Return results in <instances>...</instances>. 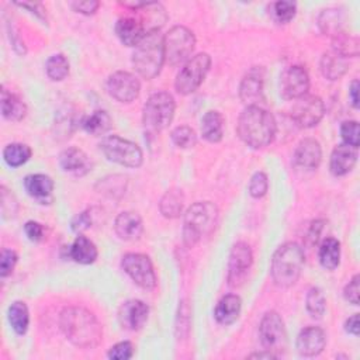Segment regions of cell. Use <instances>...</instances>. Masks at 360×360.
Instances as JSON below:
<instances>
[{"instance_id":"1","label":"cell","mask_w":360,"mask_h":360,"mask_svg":"<svg viewBox=\"0 0 360 360\" xmlns=\"http://www.w3.org/2000/svg\"><path fill=\"white\" fill-rule=\"evenodd\" d=\"M60 325L67 339L81 349H95L103 338L98 318L82 307H68L61 312Z\"/></svg>"},{"instance_id":"2","label":"cell","mask_w":360,"mask_h":360,"mask_svg":"<svg viewBox=\"0 0 360 360\" xmlns=\"http://www.w3.org/2000/svg\"><path fill=\"white\" fill-rule=\"evenodd\" d=\"M236 131L239 138L251 148H265L273 142L277 124L272 113L260 106H248L239 116Z\"/></svg>"},{"instance_id":"3","label":"cell","mask_w":360,"mask_h":360,"mask_svg":"<svg viewBox=\"0 0 360 360\" xmlns=\"http://www.w3.org/2000/svg\"><path fill=\"white\" fill-rule=\"evenodd\" d=\"M305 255L304 249L295 242H287L281 245L273 255L270 274L273 281L279 287H290L297 283Z\"/></svg>"},{"instance_id":"4","label":"cell","mask_w":360,"mask_h":360,"mask_svg":"<svg viewBox=\"0 0 360 360\" xmlns=\"http://www.w3.org/2000/svg\"><path fill=\"white\" fill-rule=\"evenodd\" d=\"M218 220V208L210 201H197L185 214L183 241L187 248H193L204 235H210Z\"/></svg>"},{"instance_id":"5","label":"cell","mask_w":360,"mask_h":360,"mask_svg":"<svg viewBox=\"0 0 360 360\" xmlns=\"http://www.w3.org/2000/svg\"><path fill=\"white\" fill-rule=\"evenodd\" d=\"M165 62L164 36L159 32H152L137 46L133 55L135 71L147 81L159 75Z\"/></svg>"},{"instance_id":"6","label":"cell","mask_w":360,"mask_h":360,"mask_svg":"<svg viewBox=\"0 0 360 360\" xmlns=\"http://www.w3.org/2000/svg\"><path fill=\"white\" fill-rule=\"evenodd\" d=\"M175 99L166 92L154 93L144 106L142 123L148 133H159L165 130L175 117Z\"/></svg>"},{"instance_id":"7","label":"cell","mask_w":360,"mask_h":360,"mask_svg":"<svg viewBox=\"0 0 360 360\" xmlns=\"http://www.w3.org/2000/svg\"><path fill=\"white\" fill-rule=\"evenodd\" d=\"M165 62L172 67L180 65L190 58L194 51L196 39L193 32L183 26H175L164 37Z\"/></svg>"},{"instance_id":"8","label":"cell","mask_w":360,"mask_h":360,"mask_svg":"<svg viewBox=\"0 0 360 360\" xmlns=\"http://www.w3.org/2000/svg\"><path fill=\"white\" fill-rule=\"evenodd\" d=\"M100 151L109 161L127 168H138L144 159L142 151L135 142L124 140L119 135L103 138L100 142Z\"/></svg>"},{"instance_id":"9","label":"cell","mask_w":360,"mask_h":360,"mask_svg":"<svg viewBox=\"0 0 360 360\" xmlns=\"http://www.w3.org/2000/svg\"><path fill=\"white\" fill-rule=\"evenodd\" d=\"M211 67V58L208 54H199L187 61L176 78L178 93L187 96L194 93L203 84L207 72Z\"/></svg>"},{"instance_id":"10","label":"cell","mask_w":360,"mask_h":360,"mask_svg":"<svg viewBox=\"0 0 360 360\" xmlns=\"http://www.w3.org/2000/svg\"><path fill=\"white\" fill-rule=\"evenodd\" d=\"M259 338L265 350L279 356L286 350L287 333L281 316L276 311L263 315L259 326Z\"/></svg>"},{"instance_id":"11","label":"cell","mask_w":360,"mask_h":360,"mask_svg":"<svg viewBox=\"0 0 360 360\" xmlns=\"http://www.w3.org/2000/svg\"><path fill=\"white\" fill-rule=\"evenodd\" d=\"M121 267L133 279L135 284L145 290H152L156 286V274L151 259L142 253H127L123 256Z\"/></svg>"},{"instance_id":"12","label":"cell","mask_w":360,"mask_h":360,"mask_svg":"<svg viewBox=\"0 0 360 360\" xmlns=\"http://www.w3.org/2000/svg\"><path fill=\"white\" fill-rule=\"evenodd\" d=\"M325 106L318 96L304 95L297 99L291 110V119L301 128L315 127L324 117Z\"/></svg>"},{"instance_id":"13","label":"cell","mask_w":360,"mask_h":360,"mask_svg":"<svg viewBox=\"0 0 360 360\" xmlns=\"http://www.w3.org/2000/svg\"><path fill=\"white\" fill-rule=\"evenodd\" d=\"M107 89L110 96L117 102L131 103L138 98L141 85H140V81L133 74L119 71L109 78Z\"/></svg>"},{"instance_id":"14","label":"cell","mask_w":360,"mask_h":360,"mask_svg":"<svg viewBox=\"0 0 360 360\" xmlns=\"http://www.w3.org/2000/svg\"><path fill=\"white\" fill-rule=\"evenodd\" d=\"M309 88V76L305 68L300 65L290 67L281 75L280 81V95L286 100L300 99L307 95Z\"/></svg>"},{"instance_id":"15","label":"cell","mask_w":360,"mask_h":360,"mask_svg":"<svg viewBox=\"0 0 360 360\" xmlns=\"http://www.w3.org/2000/svg\"><path fill=\"white\" fill-rule=\"evenodd\" d=\"M253 262L252 249L245 242H238L234 245L229 255L228 265V281L231 286H238L246 276Z\"/></svg>"},{"instance_id":"16","label":"cell","mask_w":360,"mask_h":360,"mask_svg":"<svg viewBox=\"0 0 360 360\" xmlns=\"http://www.w3.org/2000/svg\"><path fill=\"white\" fill-rule=\"evenodd\" d=\"M149 307L141 300H128L119 309V321L123 328L140 331L147 324Z\"/></svg>"},{"instance_id":"17","label":"cell","mask_w":360,"mask_h":360,"mask_svg":"<svg viewBox=\"0 0 360 360\" xmlns=\"http://www.w3.org/2000/svg\"><path fill=\"white\" fill-rule=\"evenodd\" d=\"M326 345V335L319 326L304 328L297 336V350L301 356L312 357L319 354Z\"/></svg>"},{"instance_id":"18","label":"cell","mask_w":360,"mask_h":360,"mask_svg":"<svg viewBox=\"0 0 360 360\" xmlns=\"http://www.w3.org/2000/svg\"><path fill=\"white\" fill-rule=\"evenodd\" d=\"M322 158V149L316 140H302L294 152V164L305 171H314L319 166Z\"/></svg>"},{"instance_id":"19","label":"cell","mask_w":360,"mask_h":360,"mask_svg":"<svg viewBox=\"0 0 360 360\" xmlns=\"http://www.w3.org/2000/svg\"><path fill=\"white\" fill-rule=\"evenodd\" d=\"M116 34L127 47H137L148 34L138 18H121L116 25Z\"/></svg>"},{"instance_id":"20","label":"cell","mask_w":360,"mask_h":360,"mask_svg":"<svg viewBox=\"0 0 360 360\" xmlns=\"http://www.w3.org/2000/svg\"><path fill=\"white\" fill-rule=\"evenodd\" d=\"M239 98L248 106H259L263 102V75L260 69H252L242 81Z\"/></svg>"},{"instance_id":"21","label":"cell","mask_w":360,"mask_h":360,"mask_svg":"<svg viewBox=\"0 0 360 360\" xmlns=\"http://www.w3.org/2000/svg\"><path fill=\"white\" fill-rule=\"evenodd\" d=\"M60 164L64 172L74 176H85L92 171L89 156L79 148H68L60 156Z\"/></svg>"},{"instance_id":"22","label":"cell","mask_w":360,"mask_h":360,"mask_svg":"<svg viewBox=\"0 0 360 360\" xmlns=\"http://www.w3.org/2000/svg\"><path fill=\"white\" fill-rule=\"evenodd\" d=\"M357 161V148H353L346 144H340L335 147L331 155V172L335 176L347 175L356 165Z\"/></svg>"},{"instance_id":"23","label":"cell","mask_w":360,"mask_h":360,"mask_svg":"<svg viewBox=\"0 0 360 360\" xmlns=\"http://www.w3.org/2000/svg\"><path fill=\"white\" fill-rule=\"evenodd\" d=\"M114 229L117 235L124 241H135L144 232L142 218L133 211L121 213L114 222Z\"/></svg>"},{"instance_id":"24","label":"cell","mask_w":360,"mask_h":360,"mask_svg":"<svg viewBox=\"0 0 360 360\" xmlns=\"http://www.w3.org/2000/svg\"><path fill=\"white\" fill-rule=\"evenodd\" d=\"M25 189L26 192L36 200L46 204L51 200L54 192V182L47 175H29L25 179Z\"/></svg>"},{"instance_id":"25","label":"cell","mask_w":360,"mask_h":360,"mask_svg":"<svg viewBox=\"0 0 360 360\" xmlns=\"http://www.w3.org/2000/svg\"><path fill=\"white\" fill-rule=\"evenodd\" d=\"M241 308H242L241 298L236 294H228L218 301L214 311V316L218 324L231 325L238 319L241 314Z\"/></svg>"},{"instance_id":"26","label":"cell","mask_w":360,"mask_h":360,"mask_svg":"<svg viewBox=\"0 0 360 360\" xmlns=\"http://www.w3.org/2000/svg\"><path fill=\"white\" fill-rule=\"evenodd\" d=\"M69 256L76 263L91 265L98 259V248L89 238L79 234L69 248Z\"/></svg>"},{"instance_id":"27","label":"cell","mask_w":360,"mask_h":360,"mask_svg":"<svg viewBox=\"0 0 360 360\" xmlns=\"http://www.w3.org/2000/svg\"><path fill=\"white\" fill-rule=\"evenodd\" d=\"M201 135L208 142H220L224 135V117L220 112H207L201 120Z\"/></svg>"},{"instance_id":"28","label":"cell","mask_w":360,"mask_h":360,"mask_svg":"<svg viewBox=\"0 0 360 360\" xmlns=\"http://www.w3.org/2000/svg\"><path fill=\"white\" fill-rule=\"evenodd\" d=\"M2 114L6 120L22 121L27 114L26 103L15 93L2 91Z\"/></svg>"},{"instance_id":"29","label":"cell","mask_w":360,"mask_h":360,"mask_svg":"<svg viewBox=\"0 0 360 360\" xmlns=\"http://www.w3.org/2000/svg\"><path fill=\"white\" fill-rule=\"evenodd\" d=\"M347 68H349V65L346 62V58L338 55L333 51L324 54V57L321 60V72L329 81L340 79L346 74Z\"/></svg>"},{"instance_id":"30","label":"cell","mask_w":360,"mask_h":360,"mask_svg":"<svg viewBox=\"0 0 360 360\" xmlns=\"http://www.w3.org/2000/svg\"><path fill=\"white\" fill-rule=\"evenodd\" d=\"M112 117L109 116L107 112L105 110H96L93 112L91 116H86L84 120H82V127L84 130L91 134V135H95V137H99V135H103L106 134L110 128H112Z\"/></svg>"},{"instance_id":"31","label":"cell","mask_w":360,"mask_h":360,"mask_svg":"<svg viewBox=\"0 0 360 360\" xmlns=\"http://www.w3.org/2000/svg\"><path fill=\"white\" fill-rule=\"evenodd\" d=\"M340 260V244L335 238H325L319 245V262L326 270H335Z\"/></svg>"},{"instance_id":"32","label":"cell","mask_w":360,"mask_h":360,"mask_svg":"<svg viewBox=\"0 0 360 360\" xmlns=\"http://www.w3.org/2000/svg\"><path fill=\"white\" fill-rule=\"evenodd\" d=\"M9 322L16 333L25 335L29 329L30 324V314L26 302L23 301H15L9 307Z\"/></svg>"},{"instance_id":"33","label":"cell","mask_w":360,"mask_h":360,"mask_svg":"<svg viewBox=\"0 0 360 360\" xmlns=\"http://www.w3.org/2000/svg\"><path fill=\"white\" fill-rule=\"evenodd\" d=\"M332 47H333V53H336L338 55L343 57V58H356L359 57V39L345 34V33H339L336 36H333L332 39Z\"/></svg>"},{"instance_id":"34","label":"cell","mask_w":360,"mask_h":360,"mask_svg":"<svg viewBox=\"0 0 360 360\" xmlns=\"http://www.w3.org/2000/svg\"><path fill=\"white\" fill-rule=\"evenodd\" d=\"M183 194L180 190H169L161 200L159 208L166 218H176L183 211Z\"/></svg>"},{"instance_id":"35","label":"cell","mask_w":360,"mask_h":360,"mask_svg":"<svg viewBox=\"0 0 360 360\" xmlns=\"http://www.w3.org/2000/svg\"><path fill=\"white\" fill-rule=\"evenodd\" d=\"M32 148L26 144H11L4 151V158L11 168H19L32 158Z\"/></svg>"},{"instance_id":"36","label":"cell","mask_w":360,"mask_h":360,"mask_svg":"<svg viewBox=\"0 0 360 360\" xmlns=\"http://www.w3.org/2000/svg\"><path fill=\"white\" fill-rule=\"evenodd\" d=\"M46 71L50 79L55 82L64 81L69 74V62L62 54L53 55L46 64Z\"/></svg>"},{"instance_id":"37","label":"cell","mask_w":360,"mask_h":360,"mask_svg":"<svg viewBox=\"0 0 360 360\" xmlns=\"http://www.w3.org/2000/svg\"><path fill=\"white\" fill-rule=\"evenodd\" d=\"M270 16L272 19L279 23V25H287L290 23L295 13H297V5L294 2H276V4H272L270 8Z\"/></svg>"},{"instance_id":"38","label":"cell","mask_w":360,"mask_h":360,"mask_svg":"<svg viewBox=\"0 0 360 360\" xmlns=\"http://www.w3.org/2000/svg\"><path fill=\"white\" fill-rule=\"evenodd\" d=\"M319 26H321V30L325 34H329L332 37L339 34V33H342L340 32L342 18H340L339 11H335V9L324 11L321 18H319Z\"/></svg>"},{"instance_id":"39","label":"cell","mask_w":360,"mask_h":360,"mask_svg":"<svg viewBox=\"0 0 360 360\" xmlns=\"http://www.w3.org/2000/svg\"><path fill=\"white\" fill-rule=\"evenodd\" d=\"M307 309L312 318H322L326 309V300L318 287H312L307 294Z\"/></svg>"},{"instance_id":"40","label":"cell","mask_w":360,"mask_h":360,"mask_svg":"<svg viewBox=\"0 0 360 360\" xmlns=\"http://www.w3.org/2000/svg\"><path fill=\"white\" fill-rule=\"evenodd\" d=\"M172 141L176 147H179L182 149H187V148H192L196 145L197 135L193 128H190L187 126H180L172 131Z\"/></svg>"},{"instance_id":"41","label":"cell","mask_w":360,"mask_h":360,"mask_svg":"<svg viewBox=\"0 0 360 360\" xmlns=\"http://www.w3.org/2000/svg\"><path fill=\"white\" fill-rule=\"evenodd\" d=\"M340 135L343 144L353 148L359 147V124L356 121H345L340 127Z\"/></svg>"},{"instance_id":"42","label":"cell","mask_w":360,"mask_h":360,"mask_svg":"<svg viewBox=\"0 0 360 360\" xmlns=\"http://www.w3.org/2000/svg\"><path fill=\"white\" fill-rule=\"evenodd\" d=\"M269 189V182H267V176L263 172H256L249 183V193L252 197L255 199H260L266 194Z\"/></svg>"},{"instance_id":"43","label":"cell","mask_w":360,"mask_h":360,"mask_svg":"<svg viewBox=\"0 0 360 360\" xmlns=\"http://www.w3.org/2000/svg\"><path fill=\"white\" fill-rule=\"evenodd\" d=\"M18 259L19 258L15 251L12 249L2 251V255H0V274H2V277H8L13 272L18 263Z\"/></svg>"},{"instance_id":"44","label":"cell","mask_w":360,"mask_h":360,"mask_svg":"<svg viewBox=\"0 0 360 360\" xmlns=\"http://www.w3.org/2000/svg\"><path fill=\"white\" fill-rule=\"evenodd\" d=\"M190 328V307L186 301H182L179 305V314H178V336H186L189 333Z\"/></svg>"},{"instance_id":"45","label":"cell","mask_w":360,"mask_h":360,"mask_svg":"<svg viewBox=\"0 0 360 360\" xmlns=\"http://www.w3.org/2000/svg\"><path fill=\"white\" fill-rule=\"evenodd\" d=\"M2 213L4 218H13L18 213V200L15 196L5 187L2 186Z\"/></svg>"},{"instance_id":"46","label":"cell","mask_w":360,"mask_h":360,"mask_svg":"<svg viewBox=\"0 0 360 360\" xmlns=\"http://www.w3.org/2000/svg\"><path fill=\"white\" fill-rule=\"evenodd\" d=\"M134 354V346L131 342L124 340L120 342L117 345H114L110 350H109V357L110 359H117V360H127L131 359Z\"/></svg>"},{"instance_id":"47","label":"cell","mask_w":360,"mask_h":360,"mask_svg":"<svg viewBox=\"0 0 360 360\" xmlns=\"http://www.w3.org/2000/svg\"><path fill=\"white\" fill-rule=\"evenodd\" d=\"M359 280H360L359 274H354V276L352 277V280L346 284L345 290H343L345 298H346L350 304H353V305H359V291H360V288H359Z\"/></svg>"},{"instance_id":"48","label":"cell","mask_w":360,"mask_h":360,"mask_svg":"<svg viewBox=\"0 0 360 360\" xmlns=\"http://www.w3.org/2000/svg\"><path fill=\"white\" fill-rule=\"evenodd\" d=\"M91 227H92V215L89 211H84L72 220V229L78 234H82L84 231L89 229Z\"/></svg>"},{"instance_id":"49","label":"cell","mask_w":360,"mask_h":360,"mask_svg":"<svg viewBox=\"0 0 360 360\" xmlns=\"http://www.w3.org/2000/svg\"><path fill=\"white\" fill-rule=\"evenodd\" d=\"M25 232L33 242H40L44 238V227L37 221H29L25 225Z\"/></svg>"},{"instance_id":"50","label":"cell","mask_w":360,"mask_h":360,"mask_svg":"<svg viewBox=\"0 0 360 360\" xmlns=\"http://www.w3.org/2000/svg\"><path fill=\"white\" fill-rule=\"evenodd\" d=\"M100 4L99 2H93V0H89V2H76V4H72V8L75 12L78 13H82V15H86V16H91V15H95L99 9Z\"/></svg>"},{"instance_id":"51","label":"cell","mask_w":360,"mask_h":360,"mask_svg":"<svg viewBox=\"0 0 360 360\" xmlns=\"http://www.w3.org/2000/svg\"><path fill=\"white\" fill-rule=\"evenodd\" d=\"M20 8H25L27 11H30L33 15H36L39 19L41 20H47V15H46V9L43 8V5L40 4H29V2H25V4H16Z\"/></svg>"},{"instance_id":"52","label":"cell","mask_w":360,"mask_h":360,"mask_svg":"<svg viewBox=\"0 0 360 360\" xmlns=\"http://www.w3.org/2000/svg\"><path fill=\"white\" fill-rule=\"evenodd\" d=\"M324 221H319V220H316V221H314L312 224H311V227H309V231H308V241L314 245V244H316L318 242V239H319V235H321V232H322V229H324Z\"/></svg>"},{"instance_id":"53","label":"cell","mask_w":360,"mask_h":360,"mask_svg":"<svg viewBox=\"0 0 360 360\" xmlns=\"http://www.w3.org/2000/svg\"><path fill=\"white\" fill-rule=\"evenodd\" d=\"M345 329L347 333H352L354 336L359 335V331H360V325H359V315L354 314L352 315L346 322H345Z\"/></svg>"},{"instance_id":"54","label":"cell","mask_w":360,"mask_h":360,"mask_svg":"<svg viewBox=\"0 0 360 360\" xmlns=\"http://www.w3.org/2000/svg\"><path fill=\"white\" fill-rule=\"evenodd\" d=\"M357 92H359V81H353L350 84L349 88V98H350V103L354 109L359 107V98H357Z\"/></svg>"}]
</instances>
